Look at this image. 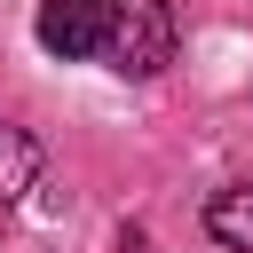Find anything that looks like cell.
Instances as JSON below:
<instances>
[{
    "label": "cell",
    "instance_id": "1",
    "mask_svg": "<svg viewBox=\"0 0 253 253\" xmlns=\"http://www.w3.org/2000/svg\"><path fill=\"white\" fill-rule=\"evenodd\" d=\"M40 47L119 79H158L174 63V0H40Z\"/></svg>",
    "mask_w": 253,
    "mask_h": 253
},
{
    "label": "cell",
    "instance_id": "2",
    "mask_svg": "<svg viewBox=\"0 0 253 253\" xmlns=\"http://www.w3.org/2000/svg\"><path fill=\"white\" fill-rule=\"evenodd\" d=\"M32 182H40V142H32L24 126L0 119V206H16Z\"/></svg>",
    "mask_w": 253,
    "mask_h": 253
},
{
    "label": "cell",
    "instance_id": "3",
    "mask_svg": "<svg viewBox=\"0 0 253 253\" xmlns=\"http://www.w3.org/2000/svg\"><path fill=\"white\" fill-rule=\"evenodd\" d=\"M206 229H213L221 245H245V253H253V182H229V190L206 206Z\"/></svg>",
    "mask_w": 253,
    "mask_h": 253
}]
</instances>
